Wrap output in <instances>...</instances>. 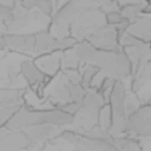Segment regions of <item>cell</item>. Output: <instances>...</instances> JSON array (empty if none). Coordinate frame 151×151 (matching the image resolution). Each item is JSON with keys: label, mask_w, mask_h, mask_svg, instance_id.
<instances>
[{"label": "cell", "mask_w": 151, "mask_h": 151, "mask_svg": "<svg viewBox=\"0 0 151 151\" xmlns=\"http://www.w3.org/2000/svg\"><path fill=\"white\" fill-rule=\"evenodd\" d=\"M74 117L60 109H35L23 104L15 112L4 127L23 130L35 126H52L65 129L73 126Z\"/></svg>", "instance_id": "obj_1"}, {"label": "cell", "mask_w": 151, "mask_h": 151, "mask_svg": "<svg viewBox=\"0 0 151 151\" xmlns=\"http://www.w3.org/2000/svg\"><path fill=\"white\" fill-rule=\"evenodd\" d=\"M91 65H96L113 79L124 81L132 78V66L123 50L104 51L97 50Z\"/></svg>", "instance_id": "obj_2"}, {"label": "cell", "mask_w": 151, "mask_h": 151, "mask_svg": "<svg viewBox=\"0 0 151 151\" xmlns=\"http://www.w3.org/2000/svg\"><path fill=\"white\" fill-rule=\"evenodd\" d=\"M107 25L106 15L94 7L83 11L71 25V36L77 42L86 41L97 29Z\"/></svg>", "instance_id": "obj_3"}, {"label": "cell", "mask_w": 151, "mask_h": 151, "mask_svg": "<svg viewBox=\"0 0 151 151\" xmlns=\"http://www.w3.org/2000/svg\"><path fill=\"white\" fill-rule=\"evenodd\" d=\"M35 58L50 54L55 51H65L73 49L75 46V44L78 42L72 36L63 39H57L48 31V29L35 32Z\"/></svg>", "instance_id": "obj_4"}, {"label": "cell", "mask_w": 151, "mask_h": 151, "mask_svg": "<svg viewBox=\"0 0 151 151\" xmlns=\"http://www.w3.org/2000/svg\"><path fill=\"white\" fill-rule=\"evenodd\" d=\"M125 135L137 140L151 138V104H144L127 118Z\"/></svg>", "instance_id": "obj_5"}, {"label": "cell", "mask_w": 151, "mask_h": 151, "mask_svg": "<svg viewBox=\"0 0 151 151\" xmlns=\"http://www.w3.org/2000/svg\"><path fill=\"white\" fill-rule=\"evenodd\" d=\"M20 73L26 81L27 87L40 100L44 98V90L52 79L45 76L35 65L33 58L26 59L20 63Z\"/></svg>", "instance_id": "obj_6"}, {"label": "cell", "mask_w": 151, "mask_h": 151, "mask_svg": "<svg viewBox=\"0 0 151 151\" xmlns=\"http://www.w3.org/2000/svg\"><path fill=\"white\" fill-rule=\"evenodd\" d=\"M96 50L104 51L123 50L119 42V32L115 27L106 25L95 31L87 39Z\"/></svg>", "instance_id": "obj_7"}, {"label": "cell", "mask_w": 151, "mask_h": 151, "mask_svg": "<svg viewBox=\"0 0 151 151\" xmlns=\"http://www.w3.org/2000/svg\"><path fill=\"white\" fill-rule=\"evenodd\" d=\"M30 144L22 130L0 128V151H30Z\"/></svg>", "instance_id": "obj_8"}, {"label": "cell", "mask_w": 151, "mask_h": 151, "mask_svg": "<svg viewBox=\"0 0 151 151\" xmlns=\"http://www.w3.org/2000/svg\"><path fill=\"white\" fill-rule=\"evenodd\" d=\"M6 50L35 58V33L6 34L4 35Z\"/></svg>", "instance_id": "obj_9"}, {"label": "cell", "mask_w": 151, "mask_h": 151, "mask_svg": "<svg viewBox=\"0 0 151 151\" xmlns=\"http://www.w3.org/2000/svg\"><path fill=\"white\" fill-rule=\"evenodd\" d=\"M80 140V133L65 128L57 137L46 142L40 151H77Z\"/></svg>", "instance_id": "obj_10"}, {"label": "cell", "mask_w": 151, "mask_h": 151, "mask_svg": "<svg viewBox=\"0 0 151 151\" xmlns=\"http://www.w3.org/2000/svg\"><path fill=\"white\" fill-rule=\"evenodd\" d=\"M64 129L52 126H35L23 129L30 147L39 146L40 149L48 142L57 137Z\"/></svg>", "instance_id": "obj_11"}, {"label": "cell", "mask_w": 151, "mask_h": 151, "mask_svg": "<svg viewBox=\"0 0 151 151\" xmlns=\"http://www.w3.org/2000/svg\"><path fill=\"white\" fill-rule=\"evenodd\" d=\"M128 89L124 81L117 80L111 99L109 101V105L111 108L113 120H126V102L128 96Z\"/></svg>", "instance_id": "obj_12"}, {"label": "cell", "mask_w": 151, "mask_h": 151, "mask_svg": "<svg viewBox=\"0 0 151 151\" xmlns=\"http://www.w3.org/2000/svg\"><path fill=\"white\" fill-rule=\"evenodd\" d=\"M62 51H55L33 58L36 67L48 78L53 79L61 72Z\"/></svg>", "instance_id": "obj_13"}, {"label": "cell", "mask_w": 151, "mask_h": 151, "mask_svg": "<svg viewBox=\"0 0 151 151\" xmlns=\"http://www.w3.org/2000/svg\"><path fill=\"white\" fill-rule=\"evenodd\" d=\"M127 31L136 39L151 43V15L144 14L131 22Z\"/></svg>", "instance_id": "obj_14"}, {"label": "cell", "mask_w": 151, "mask_h": 151, "mask_svg": "<svg viewBox=\"0 0 151 151\" xmlns=\"http://www.w3.org/2000/svg\"><path fill=\"white\" fill-rule=\"evenodd\" d=\"M27 88H0V109L25 104Z\"/></svg>", "instance_id": "obj_15"}, {"label": "cell", "mask_w": 151, "mask_h": 151, "mask_svg": "<svg viewBox=\"0 0 151 151\" xmlns=\"http://www.w3.org/2000/svg\"><path fill=\"white\" fill-rule=\"evenodd\" d=\"M121 14L129 22H133L145 14L147 1H119Z\"/></svg>", "instance_id": "obj_16"}, {"label": "cell", "mask_w": 151, "mask_h": 151, "mask_svg": "<svg viewBox=\"0 0 151 151\" xmlns=\"http://www.w3.org/2000/svg\"><path fill=\"white\" fill-rule=\"evenodd\" d=\"M81 64H92L96 55L97 53V50L90 42H88L87 40L82 42H78L75 46L73 47Z\"/></svg>", "instance_id": "obj_17"}, {"label": "cell", "mask_w": 151, "mask_h": 151, "mask_svg": "<svg viewBox=\"0 0 151 151\" xmlns=\"http://www.w3.org/2000/svg\"><path fill=\"white\" fill-rule=\"evenodd\" d=\"M150 79H151V63L142 65L132 77L131 91L137 94Z\"/></svg>", "instance_id": "obj_18"}, {"label": "cell", "mask_w": 151, "mask_h": 151, "mask_svg": "<svg viewBox=\"0 0 151 151\" xmlns=\"http://www.w3.org/2000/svg\"><path fill=\"white\" fill-rule=\"evenodd\" d=\"M112 142L119 151H143L139 140L126 135L112 139Z\"/></svg>", "instance_id": "obj_19"}, {"label": "cell", "mask_w": 151, "mask_h": 151, "mask_svg": "<svg viewBox=\"0 0 151 151\" xmlns=\"http://www.w3.org/2000/svg\"><path fill=\"white\" fill-rule=\"evenodd\" d=\"M81 61L74 50V49H70L62 51L61 58V71L65 70H79L81 66Z\"/></svg>", "instance_id": "obj_20"}, {"label": "cell", "mask_w": 151, "mask_h": 151, "mask_svg": "<svg viewBox=\"0 0 151 151\" xmlns=\"http://www.w3.org/2000/svg\"><path fill=\"white\" fill-rule=\"evenodd\" d=\"M105 104H106L103 99L102 96L97 91H94L90 89L87 91L82 103V106L96 111H100Z\"/></svg>", "instance_id": "obj_21"}, {"label": "cell", "mask_w": 151, "mask_h": 151, "mask_svg": "<svg viewBox=\"0 0 151 151\" xmlns=\"http://www.w3.org/2000/svg\"><path fill=\"white\" fill-rule=\"evenodd\" d=\"M112 121H113V115H112L111 108L109 104H105L99 111L97 127L101 130L109 133L112 126Z\"/></svg>", "instance_id": "obj_22"}, {"label": "cell", "mask_w": 151, "mask_h": 151, "mask_svg": "<svg viewBox=\"0 0 151 151\" xmlns=\"http://www.w3.org/2000/svg\"><path fill=\"white\" fill-rule=\"evenodd\" d=\"M100 69L91 64H82L79 68V72L81 75V85L87 89H89L90 82L93 77Z\"/></svg>", "instance_id": "obj_23"}, {"label": "cell", "mask_w": 151, "mask_h": 151, "mask_svg": "<svg viewBox=\"0 0 151 151\" xmlns=\"http://www.w3.org/2000/svg\"><path fill=\"white\" fill-rule=\"evenodd\" d=\"M142 106V104L141 102V99L139 96L134 92H129L127 102H126V116L127 118L134 115L135 112H137Z\"/></svg>", "instance_id": "obj_24"}, {"label": "cell", "mask_w": 151, "mask_h": 151, "mask_svg": "<svg viewBox=\"0 0 151 151\" xmlns=\"http://www.w3.org/2000/svg\"><path fill=\"white\" fill-rule=\"evenodd\" d=\"M99 9L105 14H111L121 11V6L119 1H101Z\"/></svg>", "instance_id": "obj_25"}, {"label": "cell", "mask_w": 151, "mask_h": 151, "mask_svg": "<svg viewBox=\"0 0 151 151\" xmlns=\"http://www.w3.org/2000/svg\"><path fill=\"white\" fill-rule=\"evenodd\" d=\"M106 21H107V25L115 27H119L124 24L129 23L121 14L120 12H113L111 14L106 15Z\"/></svg>", "instance_id": "obj_26"}, {"label": "cell", "mask_w": 151, "mask_h": 151, "mask_svg": "<svg viewBox=\"0 0 151 151\" xmlns=\"http://www.w3.org/2000/svg\"><path fill=\"white\" fill-rule=\"evenodd\" d=\"M107 76L108 75L104 72H103L102 70H99L96 73V75L93 77V79L90 82V85H89V89L94 90V91H98L100 89V88L102 87V85Z\"/></svg>", "instance_id": "obj_27"}, {"label": "cell", "mask_w": 151, "mask_h": 151, "mask_svg": "<svg viewBox=\"0 0 151 151\" xmlns=\"http://www.w3.org/2000/svg\"><path fill=\"white\" fill-rule=\"evenodd\" d=\"M7 50H6V44H5V40H4V35L0 33V52Z\"/></svg>", "instance_id": "obj_28"}]
</instances>
